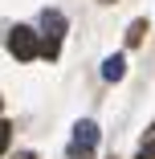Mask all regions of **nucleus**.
Segmentation results:
<instances>
[{
  "label": "nucleus",
  "mask_w": 155,
  "mask_h": 159,
  "mask_svg": "<svg viewBox=\"0 0 155 159\" xmlns=\"http://www.w3.org/2000/svg\"><path fill=\"white\" fill-rule=\"evenodd\" d=\"M122 74H127V57H118V53H114V57L102 61V78H106V82H118Z\"/></svg>",
  "instance_id": "nucleus-4"
},
{
  "label": "nucleus",
  "mask_w": 155,
  "mask_h": 159,
  "mask_svg": "<svg viewBox=\"0 0 155 159\" xmlns=\"http://www.w3.org/2000/svg\"><path fill=\"white\" fill-rule=\"evenodd\" d=\"M12 159H37V155H33V151H21V155H12Z\"/></svg>",
  "instance_id": "nucleus-9"
},
{
  "label": "nucleus",
  "mask_w": 155,
  "mask_h": 159,
  "mask_svg": "<svg viewBox=\"0 0 155 159\" xmlns=\"http://www.w3.org/2000/svg\"><path fill=\"white\" fill-rule=\"evenodd\" d=\"M74 143H78V147H98V126L90 122V118L74 122Z\"/></svg>",
  "instance_id": "nucleus-3"
},
{
  "label": "nucleus",
  "mask_w": 155,
  "mask_h": 159,
  "mask_svg": "<svg viewBox=\"0 0 155 159\" xmlns=\"http://www.w3.org/2000/svg\"><path fill=\"white\" fill-rule=\"evenodd\" d=\"M139 159H155V131L147 135V143H143V151H139Z\"/></svg>",
  "instance_id": "nucleus-8"
},
{
  "label": "nucleus",
  "mask_w": 155,
  "mask_h": 159,
  "mask_svg": "<svg viewBox=\"0 0 155 159\" xmlns=\"http://www.w3.org/2000/svg\"><path fill=\"white\" fill-rule=\"evenodd\" d=\"M8 143H12V126H8V122H0V155L8 151Z\"/></svg>",
  "instance_id": "nucleus-7"
},
{
  "label": "nucleus",
  "mask_w": 155,
  "mask_h": 159,
  "mask_svg": "<svg viewBox=\"0 0 155 159\" xmlns=\"http://www.w3.org/2000/svg\"><path fill=\"white\" fill-rule=\"evenodd\" d=\"M8 49H12L16 61H37V57H41V37H37V29L16 25L12 33H8Z\"/></svg>",
  "instance_id": "nucleus-2"
},
{
  "label": "nucleus",
  "mask_w": 155,
  "mask_h": 159,
  "mask_svg": "<svg viewBox=\"0 0 155 159\" xmlns=\"http://www.w3.org/2000/svg\"><path fill=\"white\" fill-rule=\"evenodd\" d=\"M41 33H45V41H41V57H57L61 53V37H66V16H61L57 8H45L41 12Z\"/></svg>",
  "instance_id": "nucleus-1"
},
{
  "label": "nucleus",
  "mask_w": 155,
  "mask_h": 159,
  "mask_svg": "<svg viewBox=\"0 0 155 159\" xmlns=\"http://www.w3.org/2000/svg\"><path fill=\"white\" fill-rule=\"evenodd\" d=\"M0 106H4V98H0Z\"/></svg>",
  "instance_id": "nucleus-10"
},
{
  "label": "nucleus",
  "mask_w": 155,
  "mask_h": 159,
  "mask_svg": "<svg viewBox=\"0 0 155 159\" xmlns=\"http://www.w3.org/2000/svg\"><path fill=\"white\" fill-rule=\"evenodd\" d=\"M143 29H147L143 20H135V25L127 29V45H139V41H143Z\"/></svg>",
  "instance_id": "nucleus-5"
},
{
  "label": "nucleus",
  "mask_w": 155,
  "mask_h": 159,
  "mask_svg": "<svg viewBox=\"0 0 155 159\" xmlns=\"http://www.w3.org/2000/svg\"><path fill=\"white\" fill-rule=\"evenodd\" d=\"M70 159H94V147H78V143H70Z\"/></svg>",
  "instance_id": "nucleus-6"
}]
</instances>
